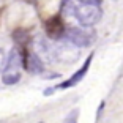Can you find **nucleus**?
<instances>
[{
  "label": "nucleus",
  "mask_w": 123,
  "mask_h": 123,
  "mask_svg": "<svg viewBox=\"0 0 123 123\" xmlns=\"http://www.w3.org/2000/svg\"><path fill=\"white\" fill-rule=\"evenodd\" d=\"M24 65V58L18 49H11L10 55L6 58V65L2 73V80L5 85H14L21 79V68Z\"/></svg>",
  "instance_id": "nucleus-1"
},
{
  "label": "nucleus",
  "mask_w": 123,
  "mask_h": 123,
  "mask_svg": "<svg viewBox=\"0 0 123 123\" xmlns=\"http://www.w3.org/2000/svg\"><path fill=\"white\" fill-rule=\"evenodd\" d=\"M101 8L93 2H80V5L74 6V18L79 21L82 27H92L101 19Z\"/></svg>",
  "instance_id": "nucleus-2"
},
{
  "label": "nucleus",
  "mask_w": 123,
  "mask_h": 123,
  "mask_svg": "<svg viewBox=\"0 0 123 123\" xmlns=\"http://www.w3.org/2000/svg\"><path fill=\"white\" fill-rule=\"evenodd\" d=\"M79 49L80 47L74 46L71 41H58L57 44H52L54 51V62H63V63H73L79 58Z\"/></svg>",
  "instance_id": "nucleus-3"
},
{
  "label": "nucleus",
  "mask_w": 123,
  "mask_h": 123,
  "mask_svg": "<svg viewBox=\"0 0 123 123\" xmlns=\"http://www.w3.org/2000/svg\"><path fill=\"white\" fill-rule=\"evenodd\" d=\"M66 40L71 41L77 47H88L92 46V43L95 40V33L92 30H82L77 29V27H73L66 32Z\"/></svg>",
  "instance_id": "nucleus-4"
},
{
  "label": "nucleus",
  "mask_w": 123,
  "mask_h": 123,
  "mask_svg": "<svg viewBox=\"0 0 123 123\" xmlns=\"http://www.w3.org/2000/svg\"><path fill=\"white\" fill-rule=\"evenodd\" d=\"M93 52H92L90 55L87 57V60L84 62V65H82V68L80 69H77L74 74H73L71 77H69L68 80H65L63 84H60L58 87H55V90L57 88H69V87H74V85H77L79 82H82V79L85 77V74H87V71H88V68H90V63H92V58H93Z\"/></svg>",
  "instance_id": "nucleus-5"
},
{
  "label": "nucleus",
  "mask_w": 123,
  "mask_h": 123,
  "mask_svg": "<svg viewBox=\"0 0 123 123\" xmlns=\"http://www.w3.org/2000/svg\"><path fill=\"white\" fill-rule=\"evenodd\" d=\"M25 66L27 69H29L32 74H41V73L44 71V65H43V60H41L38 55L35 54V52H32V54H29V57L25 58Z\"/></svg>",
  "instance_id": "nucleus-6"
},
{
  "label": "nucleus",
  "mask_w": 123,
  "mask_h": 123,
  "mask_svg": "<svg viewBox=\"0 0 123 123\" xmlns=\"http://www.w3.org/2000/svg\"><path fill=\"white\" fill-rule=\"evenodd\" d=\"M46 30L49 36L52 38H60L63 35V24H62L60 18H51L46 22Z\"/></svg>",
  "instance_id": "nucleus-7"
},
{
  "label": "nucleus",
  "mask_w": 123,
  "mask_h": 123,
  "mask_svg": "<svg viewBox=\"0 0 123 123\" xmlns=\"http://www.w3.org/2000/svg\"><path fill=\"white\" fill-rule=\"evenodd\" d=\"M77 117H79V109H73L71 112L66 115L63 123H77Z\"/></svg>",
  "instance_id": "nucleus-8"
},
{
  "label": "nucleus",
  "mask_w": 123,
  "mask_h": 123,
  "mask_svg": "<svg viewBox=\"0 0 123 123\" xmlns=\"http://www.w3.org/2000/svg\"><path fill=\"white\" fill-rule=\"evenodd\" d=\"M5 63V55H3V51L0 49V69H2V66H3Z\"/></svg>",
  "instance_id": "nucleus-9"
},
{
  "label": "nucleus",
  "mask_w": 123,
  "mask_h": 123,
  "mask_svg": "<svg viewBox=\"0 0 123 123\" xmlns=\"http://www.w3.org/2000/svg\"><path fill=\"white\" fill-rule=\"evenodd\" d=\"M54 92H55V87L46 88V90H44V95H47V96H49V95H51V93H54Z\"/></svg>",
  "instance_id": "nucleus-10"
}]
</instances>
